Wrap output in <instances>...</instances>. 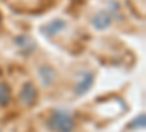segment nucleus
<instances>
[{"label": "nucleus", "mask_w": 146, "mask_h": 132, "mask_svg": "<svg viewBox=\"0 0 146 132\" xmlns=\"http://www.w3.org/2000/svg\"><path fill=\"white\" fill-rule=\"evenodd\" d=\"M47 126L53 132H73L76 128L75 121L70 117L67 112H53L47 121Z\"/></svg>", "instance_id": "f257e3e1"}, {"label": "nucleus", "mask_w": 146, "mask_h": 132, "mask_svg": "<svg viewBox=\"0 0 146 132\" xmlns=\"http://www.w3.org/2000/svg\"><path fill=\"white\" fill-rule=\"evenodd\" d=\"M19 100L22 104L25 106H32L36 100V90L34 87L32 82H27L25 85H23L22 91H21V95H19Z\"/></svg>", "instance_id": "f03ea898"}, {"label": "nucleus", "mask_w": 146, "mask_h": 132, "mask_svg": "<svg viewBox=\"0 0 146 132\" xmlns=\"http://www.w3.org/2000/svg\"><path fill=\"white\" fill-rule=\"evenodd\" d=\"M66 27V21L64 19H53L50 21L48 23H45V25L42 27V32L47 35V37H54V35H57L58 32H62Z\"/></svg>", "instance_id": "7ed1b4c3"}, {"label": "nucleus", "mask_w": 146, "mask_h": 132, "mask_svg": "<svg viewBox=\"0 0 146 132\" xmlns=\"http://www.w3.org/2000/svg\"><path fill=\"white\" fill-rule=\"evenodd\" d=\"M92 25L95 29L98 31H102V29H107L110 25H111V16H110L107 12H98L94 19H92Z\"/></svg>", "instance_id": "20e7f679"}, {"label": "nucleus", "mask_w": 146, "mask_h": 132, "mask_svg": "<svg viewBox=\"0 0 146 132\" xmlns=\"http://www.w3.org/2000/svg\"><path fill=\"white\" fill-rule=\"evenodd\" d=\"M38 74H40V78L42 81V84L45 87H50L53 85V82L56 81V70L51 68V66H48V65H44L38 69Z\"/></svg>", "instance_id": "39448f33"}, {"label": "nucleus", "mask_w": 146, "mask_h": 132, "mask_svg": "<svg viewBox=\"0 0 146 132\" xmlns=\"http://www.w3.org/2000/svg\"><path fill=\"white\" fill-rule=\"evenodd\" d=\"M94 84V75L91 72H86V74H82V79L79 81V84L76 85V92L78 94H83L86 92Z\"/></svg>", "instance_id": "423d86ee"}, {"label": "nucleus", "mask_w": 146, "mask_h": 132, "mask_svg": "<svg viewBox=\"0 0 146 132\" xmlns=\"http://www.w3.org/2000/svg\"><path fill=\"white\" fill-rule=\"evenodd\" d=\"M12 94H10V87L6 82L0 81V106H7L10 103Z\"/></svg>", "instance_id": "0eeeda50"}, {"label": "nucleus", "mask_w": 146, "mask_h": 132, "mask_svg": "<svg viewBox=\"0 0 146 132\" xmlns=\"http://www.w3.org/2000/svg\"><path fill=\"white\" fill-rule=\"evenodd\" d=\"M139 126H140V128L145 126V115L137 116V117H136V121L130 123V128H139Z\"/></svg>", "instance_id": "6e6552de"}, {"label": "nucleus", "mask_w": 146, "mask_h": 132, "mask_svg": "<svg viewBox=\"0 0 146 132\" xmlns=\"http://www.w3.org/2000/svg\"><path fill=\"white\" fill-rule=\"evenodd\" d=\"M0 22H2V13H0Z\"/></svg>", "instance_id": "1a4fd4ad"}, {"label": "nucleus", "mask_w": 146, "mask_h": 132, "mask_svg": "<svg viewBox=\"0 0 146 132\" xmlns=\"http://www.w3.org/2000/svg\"><path fill=\"white\" fill-rule=\"evenodd\" d=\"M0 132H2V131H0Z\"/></svg>", "instance_id": "9d476101"}]
</instances>
